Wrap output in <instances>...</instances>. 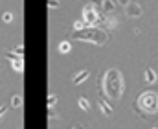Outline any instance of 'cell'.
I'll return each instance as SVG.
<instances>
[{
    "label": "cell",
    "mask_w": 158,
    "mask_h": 129,
    "mask_svg": "<svg viewBox=\"0 0 158 129\" xmlns=\"http://www.w3.org/2000/svg\"><path fill=\"white\" fill-rule=\"evenodd\" d=\"M98 87H99V96L110 100V101H118L123 96V76L118 68H109L99 80H98Z\"/></svg>",
    "instance_id": "1"
},
{
    "label": "cell",
    "mask_w": 158,
    "mask_h": 129,
    "mask_svg": "<svg viewBox=\"0 0 158 129\" xmlns=\"http://www.w3.org/2000/svg\"><path fill=\"white\" fill-rule=\"evenodd\" d=\"M70 39L74 41H83V43H92L96 46H103L109 41V32L99 26H85L81 30H74L70 33Z\"/></svg>",
    "instance_id": "2"
},
{
    "label": "cell",
    "mask_w": 158,
    "mask_h": 129,
    "mask_svg": "<svg viewBox=\"0 0 158 129\" xmlns=\"http://www.w3.org/2000/svg\"><path fill=\"white\" fill-rule=\"evenodd\" d=\"M134 111L140 116H149L158 113V90H145L134 101Z\"/></svg>",
    "instance_id": "3"
},
{
    "label": "cell",
    "mask_w": 158,
    "mask_h": 129,
    "mask_svg": "<svg viewBox=\"0 0 158 129\" xmlns=\"http://www.w3.org/2000/svg\"><path fill=\"white\" fill-rule=\"evenodd\" d=\"M83 20L86 26H96L98 20H99V11L94 4H86L83 7Z\"/></svg>",
    "instance_id": "4"
},
{
    "label": "cell",
    "mask_w": 158,
    "mask_h": 129,
    "mask_svg": "<svg viewBox=\"0 0 158 129\" xmlns=\"http://www.w3.org/2000/svg\"><path fill=\"white\" fill-rule=\"evenodd\" d=\"M142 13H143V9L138 2H131L125 6V15L129 19H138V17H142Z\"/></svg>",
    "instance_id": "5"
},
{
    "label": "cell",
    "mask_w": 158,
    "mask_h": 129,
    "mask_svg": "<svg viewBox=\"0 0 158 129\" xmlns=\"http://www.w3.org/2000/svg\"><path fill=\"white\" fill-rule=\"evenodd\" d=\"M98 105H99V109H101V113L105 114V116H110L112 114V105L103 98V96H99V101H98Z\"/></svg>",
    "instance_id": "6"
},
{
    "label": "cell",
    "mask_w": 158,
    "mask_h": 129,
    "mask_svg": "<svg viewBox=\"0 0 158 129\" xmlns=\"http://www.w3.org/2000/svg\"><path fill=\"white\" fill-rule=\"evenodd\" d=\"M114 9H116V2H112V0H105L101 4V13H105V15L114 13Z\"/></svg>",
    "instance_id": "7"
},
{
    "label": "cell",
    "mask_w": 158,
    "mask_h": 129,
    "mask_svg": "<svg viewBox=\"0 0 158 129\" xmlns=\"http://www.w3.org/2000/svg\"><path fill=\"white\" fill-rule=\"evenodd\" d=\"M88 76H90V72H88V70H81L77 76H76V78L72 80V83H74V85H79V83L86 81V80H88Z\"/></svg>",
    "instance_id": "8"
},
{
    "label": "cell",
    "mask_w": 158,
    "mask_h": 129,
    "mask_svg": "<svg viewBox=\"0 0 158 129\" xmlns=\"http://www.w3.org/2000/svg\"><path fill=\"white\" fill-rule=\"evenodd\" d=\"M143 76H145V81L147 83H155L156 81V72L153 68H145L143 70Z\"/></svg>",
    "instance_id": "9"
},
{
    "label": "cell",
    "mask_w": 158,
    "mask_h": 129,
    "mask_svg": "<svg viewBox=\"0 0 158 129\" xmlns=\"http://www.w3.org/2000/svg\"><path fill=\"white\" fill-rule=\"evenodd\" d=\"M11 67H13L17 72H22V68H24V63H22V59H17V61H11Z\"/></svg>",
    "instance_id": "10"
},
{
    "label": "cell",
    "mask_w": 158,
    "mask_h": 129,
    "mask_svg": "<svg viewBox=\"0 0 158 129\" xmlns=\"http://www.w3.org/2000/svg\"><path fill=\"white\" fill-rule=\"evenodd\" d=\"M59 52L61 54H68L70 52V43L68 41H63V43L59 44Z\"/></svg>",
    "instance_id": "11"
},
{
    "label": "cell",
    "mask_w": 158,
    "mask_h": 129,
    "mask_svg": "<svg viewBox=\"0 0 158 129\" xmlns=\"http://www.w3.org/2000/svg\"><path fill=\"white\" fill-rule=\"evenodd\" d=\"M4 55H6L9 61H17V59H22V55H19V54H15V52H4Z\"/></svg>",
    "instance_id": "12"
},
{
    "label": "cell",
    "mask_w": 158,
    "mask_h": 129,
    "mask_svg": "<svg viewBox=\"0 0 158 129\" xmlns=\"http://www.w3.org/2000/svg\"><path fill=\"white\" fill-rule=\"evenodd\" d=\"M57 100H59V96H57V94H50V96H48V101H46V105H48V107H53Z\"/></svg>",
    "instance_id": "13"
},
{
    "label": "cell",
    "mask_w": 158,
    "mask_h": 129,
    "mask_svg": "<svg viewBox=\"0 0 158 129\" xmlns=\"http://www.w3.org/2000/svg\"><path fill=\"white\" fill-rule=\"evenodd\" d=\"M11 103H13V107H20V105H22V96L15 94V96L11 98Z\"/></svg>",
    "instance_id": "14"
},
{
    "label": "cell",
    "mask_w": 158,
    "mask_h": 129,
    "mask_svg": "<svg viewBox=\"0 0 158 129\" xmlns=\"http://www.w3.org/2000/svg\"><path fill=\"white\" fill-rule=\"evenodd\" d=\"M79 107H81V109H83V111H88V109H90V105H88V100H86V98H79Z\"/></svg>",
    "instance_id": "15"
},
{
    "label": "cell",
    "mask_w": 158,
    "mask_h": 129,
    "mask_svg": "<svg viewBox=\"0 0 158 129\" xmlns=\"http://www.w3.org/2000/svg\"><path fill=\"white\" fill-rule=\"evenodd\" d=\"M48 7L55 9V7H61V4H59V0H48Z\"/></svg>",
    "instance_id": "16"
},
{
    "label": "cell",
    "mask_w": 158,
    "mask_h": 129,
    "mask_svg": "<svg viewBox=\"0 0 158 129\" xmlns=\"http://www.w3.org/2000/svg\"><path fill=\"white\" fill-rule=\"evenodd\" d=\"M13 52H15V54H19V55H22L24 48H22V46H13Z\"/></svg>",
    "instance_id": "17"
},
{
    "label": "cell",
    "mask_w": 158,
    "mask_h": 129,
    "mask_svg": "<svg viewBox=\"0 0 158 129\" xmlns=\"http://www.w3.org/2000/svg\"><path fill=\"white\" fill-rule=\"evenodd\" d=\"M7 109H9L7 105H0V118H2V116H4V114L7 113Z\"/></svg>",
    "instance_id": "18"
},
{
    "label": "cell",
    "mask_w": 158,
    "mask_h": 129,
    "mask_svg": "<svg viewBox=\"0 0 158 129\" xmlns=\"http://www.w3.org/2000/svg\"><path fill=\"white\" fill-rule=\"evenodd\" d=\"M105 0H90V4H94L96 7H101V4H103Z\"/></svg>",
    "instance_id": "19"
},
{
    "label": "cell",
    "mask_w": 158,
    "mask_h": 129,
    "mask_svg": "<svg viewBox=\"0 0 158 129\" xmlns=\"http://www.w3.org/2000/svg\"><path fill=\"white\" fill-rule=\"evenodd\" d=\"M11 19H13L11 13H4V20H6V22H11Z\"/></svg>",
    "instance_id": "20"
},
{
    "label": "cell",
    "mask_w": 158,
    "mask_h": 129,
    "mask_svg": "<svg viewBox=\"0 0 158 129\" xmlns=\"http://www.w3.org/2000/svg\"><path fill=\"white\" fill-rule=\"evenodd\" d=\"M116 2H118V4H121V6H123V7H125V6H127V4H131V0H116Z\"/></svg>",
    "instance_id": "21"
},
{
    "label": "cell",
    "mask_w": 158,
    "mask_h": 129,
    "mask_svg": "<svg viewBox=\"0 0 158 129\" xmlns=\"http://www.w3.org/2000/svg\"><path fill=\"white\" fill-rule=\"evenodd\" d=\"M74 129H81V126H77V127H74Z\"/></svg>",
    "instance_id": "22"
},
{
    "label": "cell",
    "mask_w": 158,
    "mask_h": 129,
    "mask_svg": "<svg viewBox=\"0 0 158 129\" xmlns=\"http://www.w3.org/2000/svg\"><path fill=\"white\" fill-rule=\"evenodd\" d=\"M153 129H158V127H153Z\"/></svg>",
    "instance_id": "23"
},
{
    "label": "cell",
    "mask_w": 158,
    "mask_h": 129,
    "mask_svg": "<svg viewBox=\"0 0 158 129\" xmlns=\"http://www.w3.org/2000/svg\"><path fill=\"white\" fill-rule=\"evenodd\" d=\"M81 129H83V127H81Z\"/></svg>",
    "instance_id": "24"
}]
</instances>
